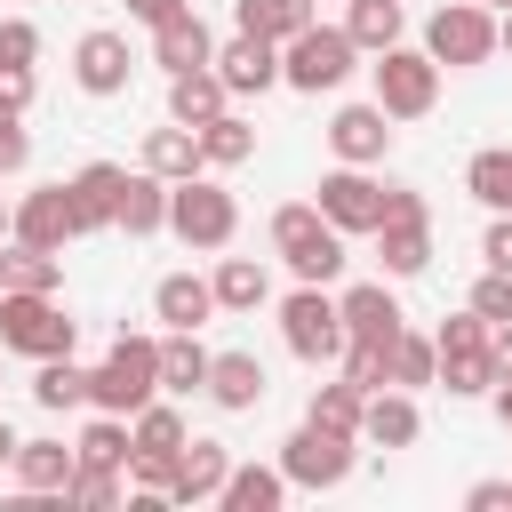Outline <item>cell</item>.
Listing matches in <instances>:
<instances>
[{"label":"cell","instance_id":"obj_36","mask_svg":"<svg viewBox=\"0 0 512 512\" xmlns=\"http://www.w3.org/2000/svg\"><path fill=\"white\" fill-rule=\"evenodd\" d=\"M432 368H440V352H432V336H392L384 344V384H400V392H416V384H432Z\"/></svg>","mask_w":512,"mask_h":512},{"label":"cell","instance_id":"obj_55","mask_svg":"<svg viewBox=\"0 0 512 512\" xmlns=\"http://www.w3.org/2000/svg\"><path fill=\"white\" fill-rule=\"evenodd\" d=\"M480 8H512V0H480Z\"/></svg>","mask_w":512,"mask_h":512},{"label":"cell","instance_id":"obj_15","mask_svg":"<svg viewBox=\"0 0 512 512\" xmlns=\"http://www.w3.org/2000/svg\"><path fill=\"white\" fill-rule=\"evenodd\" d=\"M120 184H128V168H112V160H88L64 192H72V232H112L120 224Z\"/></svg>","mask_w":512,"mask_h":512},{"label":"cell","instance_id":"obj_53","mask_svg":"<svg viewBox=\"0 0 512 512\" xmlns=\"http://www.w3.org/2000/svg\"><path fill=\"white\" fill-rule=\"evenodd\" d=\"M496 48H504V56H512V8H504V24H496Z\"/></svg>","mask_w":512,"mask_h":512},{"label":"cell","instance_id":"obj_50","mask_svg":"<svg viewBox=\"0 0 512 512\" xmlns=\"http://www.w3.org/2000/svg\"><path fill=\"white\" fill-rule=\"evenodd\" d=\"M176 8H192V0H128L136 24H160V16H176Z\"/></svg>","mask_w":512,"mask_h":512},{"label":"cell","instance_id":"obj_22","mask_svg":"<svg viewBox=\"0 0 512 512\" xmlns=\"http://www.w3.org/2000/svg\"><path fill=\"white\" fill-rule=\"evenodd\" d=\"M224 104H232V88L216 80V64H200V72H168V120L200 128V120H216Z\"/></svg>","mask_w":512,"mask_h":512},{"label":"cell","instance_id":"obj_8","mask_svg":"<svg viewBox=\"0 0 512 512\" xmlns=\"http://www.w3.org/2000/svg\"><path fill=\"white\" fill-rule=\"evenodd\" d=\"M0 352H24V360H56V352H72V320H64V304H56V296H32V288L0 296Z\"/></svg>","mask_w":512,"mask_h":512},{"label":"cell","instance_id":"obj_4","mask_svg":"<svg viewBox=\"0 0 512 512\" xmlns=\"http://www.w3.org/2000/svg\"><path fill=\"white\" fill-rule=\"evenodd\" d=\"M168 232L184 248H224L240 232V200L216 184V176H176L168 184Z\"/></svg>","mask_w":512,"mask_h":512},{"label":"cell","instance_id":"obj_19","mask_svg":"<svg viewBox=\"0 0 512 512\" xmlns=\"http://www.w3.org/2000/svg\"><path fill=\"white\" fill-rule=\"evenodd\" d=\"M208 56H216V40H208V24H200L192 8H176V16L152 24V64H160V72H200Z\"/></svg>","mask_w":512,"mask_h":512},{"label":"cell","instance_id":"obj_3","mask_svg":"<svg viewBox=\"0 0 512 512\" xmlns=\"http://www.w3.org/2000/svg\"><path fill=\"white\" fill-rule=\"evenodd\" d=\"M352 56H360V48H352V32L312 16L296 40H280V80H288V88H304V96H320V88H344V80H352Z\"/></svg>","mask_w":512,"mask_h":512},{"label":"cell","instance_id":"obj_26","mask_svg":"<svg viewBox=\"0 0 512 512\" xmlns=\"http://www.w3.org/2000/svg\"><path fill=\"white\" fill-rule=\"evenodd\" d=\"M144 168H152L160 184H176V176H200V128H184V120L152 128V136H144Z\"/></svg>","mask_w":512,"mask_h":512},{"label":"cell","instance_id":"obj_18","mask_svg":"<svg viewBox=\"0 0 512 512\" xmlns=\"http://www.w3.org/2000/svg\"><path fill=\"white\" fill-rule=\"evenodd\" d=\"M16 240H32V248H56V256H64V240H80V232H72V192H64V184L24 192V200H16Z\"/></svg>","mask_w":512,"mask_h":512},{"label":"cell","instance_id":"obj_40","mask_svg":"<svg viewBox=\"0 0 512 512\" xmlns=\"http://www.w3.org/2000/svg\"><path fill=\"white\" fill-rule=\"evenodd\" d=\"M72 456H80V464H112V472H120V464H128V416H104V408H96V424L80 432V448H72Z\"/></svg>","mask_w":512,"mask_h":512},{"label":"cell","instance_id":"obj_28","mask_svg":"<svg viewBox=\"0 0 512 512\" xmlns=\"http://www.w3.org/2000/svg\"><path fill=\"white\" fill-rule=\"evenodd\" d=\"M152 312H160L168 328H200V320L216 312V288H208V280H192V272H168V280L152 288Z\"/></svg>","mask_w":512,"mask_h":512},{"label":"cell","instance_id":"obj_32","mask_svg":"<svg viewBox=\"0 0 512 512\" xmlns=\"http://www.w3.org/2000/svg\"><path fill=\"white\" fill-rule=\"evenodd\" d=\"M208 384V352L192 328H168L160 336V392H200Z\"/></svg>","mask_w":512,"mask_h":512},{"label":"cell","instance_id":"obj_1","mask_svg":"<svg viewBox=\"0 0 512 512\" xmlns=\"http://www.w3.org/2000/svg\"><path fill=\"white\" fill-rule=\"evenodd\" d=\"M272 248H280V256H288V272H296V280H312V288H328V280L344 272V232H336L312 200L272 208Z\"/></svg>","mask_w":512,"mask_h":512},{"label":"cell","instance_id":"obj_51","mask_svg":"<svg viewBox=\"0 0 512 512\" xmlns=\"http://www.w3.org/2000/svg\"><path fill=\"white\" fill-rule=\"evenodd\" d=\"M496 416H504V432H512V376L496 384Z\"/></svg>","mask_w":512,"mask_h":512},{"label":"cell","instance_id":"obj_29","mask_svg":"<svg viewBox=\"0 0 512 512\" xmlns=\"http://www.w3.org/2000/svg\"><path fill=\"white\" fill-rule=\"evenodd\" d=\"M232 24L256 40H296L312 24V0H232Z\"/></svg>","mask_w":512,"mask_h":512},{"label":"cell","instance_id":"obj_17","mask_svg":"<svg viewBox=\"0 0 512 512\" xmlns=\"http://www.w3.org/2000/svg\"><path fill=\"white\" fill-rule=\"evenodd\" d=\"M72 72H80V88H88V96H120V88H128V72H136V56H128V40H120V32H80Z\"/></svg>","mask_w":512,"mask_h":512},{"label":"cell","instance_id":"obj_16","mask_svg":"<svg viewBox=\"0 0 512 512\" xmlns=\"http://www.w3.org/2000/svg\"><path fill=\"white\" fill-rule=\"evenodd\" d=\"M336 312H344V344H392V336H400V296H392L384 280L344 288Z\"/></svg>","mask_w":512,"mask_h":512},{"label":"cell","instance_id":"obj_42","mask_svg":"<svg viewBox=\"0 0 512 512\" xmlns=\"http://www.w3.org/2000/svg\"><path fill=\"white\" fill-rule=\"evenodd\" d=\"M432 352H488V320L464 304L456 320H440V336H432Z\"/></svg>","mask_w":512,"mask_h":512},{"label":"cell","instance_id":"obj_33","mask_svg":"<svg viewBox=\"0 0 512 512\" xmlns=\"http://www.w3.org/2000/svg\"><path fill=\"white\" fill-rule=\"evenodd\" d=\"M32 400H40L48 416H64V408H88V368H72V352L40 360V376H32Z\"/></svg>","mask_w":512,"mask_h":512},{"label":"cell","instance_id":"obj_30","mask_svg":"<svg viewBox=\"0 0 512 512\" xmlns=\"http://www.w3.org/2000/svg\"><path fill=\"white\" fill-rule=\"evenodd\" d=\"M248 152H256V128H248L232 104H224L216 120H200V168H240Z\"/></svg>","mask_w":512,"mask_h":512},{"label":"cell","instance_id":"obj_13","mask_svg":"<svg viewBox=\"0 0 512 512\" xmlns=\"http://www.w3.org/2000/svg\"><path fill=\"white\" fill-rule=\"evenodd\" d=\"M224 472H232V448L184 432V448H176V464H168V504H216Z\"/></svg>","mask_w":512,"mask_h":512},{"label":"cell","instance_id":"obj_24","mask_svg":"<svg viewBox=\"0 0 512 512\" xmlns=\"http://www.w3.org/2000/svg\"><path fill=\"white\" fill-rule=\"evenodd\" d=\"M56 248H32V240H0V296H16V288H32V296H56Z\"/></svg>","mask_w":512,"mask_h":512},{"label":"cell","instance_id":"obj_9","mask_svg":"<svg viewBox=\"0 0 512 512\" xmlns=\"http://www.w3.org/2000/svg\"><path fill=\"white\" fill-rule=\"evenodd\" d=\"M352 432H328V424H296L288 440H280V472H288V488H336V480H352Z\"/></svg>","mask_w":512,"mask_h":512},{"label":"cell","instance_id":"obj_52","mask_svg":"<svg viewBox=\"0 0 512 512\" xmlns=\"http://www.w3.org/2000/svg\"><path fill=\"white\" fill-rule=\"evenodd\" d=\"M0 464H16V432H8V416H0Z\"/></svg>","mask_w":512,"mask_h":512},{"label":"cell","instance_id":"obj_5","mask_svg":"<svg viewBox=\"0 0 512 512\" xmlns=\"http://www.w3.org/2000/svg\"><path fill=\"white\" fill-rule=\"evenodd\" d=\"M376 104H384V120H424L432 104H440V64L424 56V48H376Z\"/></svg>","mask_w":512,"mask_h":512},{"label":"cell","instance_id":"obj_7","mask_svg":"<svg viewBox=\"0 0 512 512\" xmlns=\"http://www.w3.org/2000/svg\"><path fill=\"white\" fill-rule=\"evenodd\" d=\"M280 344H288L304 368H328V360H344V312H336V296L304 280V288L280 304Z\"/></svg>","mask_w":512,"mask_h":512},{"label":"cell","instance_id":"obj_44","mask_svg":"<svg viewBox=\"0 0 512 512\" xmlns=\"http://www.w3.org/2000/svg\"><path fill=\"white\" fill-rule=\"evenodd\" d=\"M24 160H32V136H24V112H8V104H0V176H16Z\"/></svg>","mask_w":512,"mask_h":512},{"label":"cell","instance_id":"obj_27","mask_svg":"<svg viewBox=\"0 0 512 512\" xmlns=\"http://www.w3.org/2000/svg\"><path fill=\"white\" fill-rule=\"evenodd\" d=\"M160 224H168V184H160L152 168H136V176L120 184V232L144 240V232H160Z\"/></svg>","mask_w":512,"mask_h":512},{"label":"cell","instance_id":"obj_34","mask_svg":"<svg viewBox=\"0 0 512 512\" xmlns=\"http://www.w3.org/2000/svg\"><path fill=\"white\" fill-rule=\"evenodd\" d=\"M176 448H184V416L160 408V400H144L128 416V456H176Z\"/></svg>","mask_w":512,"mask_h":512},{"label":"cell","instance_id":"obj_43","mask_svg":"<svg viewBox=\"0 0 512 512\" xmlns=\"http://www.w3.org/2000/svg\"><path fill=\"white\" fill-rule=\"evenodd\" d=\"M472 312L496 328V320H512V272H480V288H472Z\"/></svg>","mask_w":512,"mask_h":512},{"label":"cell","instance_id":"obj_10","mask_svg":"<svg viewBox=\"0 0 512 512\" xmlns=\"http://www.w3.org/2000/svg\"><path fill=\"white\" fill-rule=\"evenodd\" d=\"M424 56L448 72V64H488L496 56V16L480 0H448L432 24H424Z\"/></svg>","mask_w":512,"mask_h":512},{"label":"cell","instance_id":"obj_46","mask_svg":"<svg viewBox=\"0 0 512 512\" xmlns=\"http://www.w3.org/2000/svg\"><path fill=\"white\" fill-rule=\"evenodd\" d=\"M480 256H488V272H512V208H496V224H488Z\"/></svg>","mask_w":512,"mask_h":512},{"label":"cell","instance_id":"obj_39","mask_svg":"<svg viewBox=\"0 0 512 512\" xmlns=\"http://www.w3.org/2000/svg\"><path fill=\"white\" fill-rule=\"evenodd\" d=\"M360 384L352 376H336V384H312V424H328V432H352L360 440Z\"/></svg>","mask_w":512,"mask_h":512},{"label":"cell","instance_id":"obj_49","mask_svg":"<svg viewBox=\"0 0 512 512\" xmlns=\"http://www.w3.org/2000/svg\"><path fill=\"white\" fill-rule=\"evenodd\" d=\"M488 360H496V384H504V376H512V320L488 328Z\"/></svg>","mask_w":512,"mask_h":512},{"label":"cell","instance_id":"obj_47","mask_svg":"<svg viewBox=\"0 0 512 512\" xmlns=\"http://www.w3.org/2000/svg\"><path fill=\"white\" fill-rule=\"evenodd\" d=\"M0 104H8V112L32 104V64H0Z\"/></svg>","mask_w":512,"mask_h":512},{"label":"cell","instance_id":"obj_11","mask_svg":"<svg viewBox=\"0 0 512 512\" xmlns=\"http://www.w3.org/2000/svg\"><path fill=\"white\" fill-rule=\"evenodd\" d=\"M312 208H320V216H328V224L352 240V232H376V224H384V184H376L368 168H328Z\"/></svg>","mask_w":512,"mask_h":512},{"label":"cell","instance_id":"obj_38","mask_svg":"<svg viewBox=\"0 0 512 512\" xmlns=\"http://www.w3.org/2000/svg\"><path fill=\"white\" fill-rule=\"evenodd\" d=\"M432 384H448L456 400H480V392H496V360L488 352H440Z\"/></svg>","mask_w":512,"mask_h":512},{"label":"cell","instance_id":"obj_2","mask_svg":"<svg viewBox=\"0 0 512 512\" xmlns=\"http://www.w3.org/2000/svg\"><path fill=\"white\" fill-rule=\"evenodd\" d=\"M152 392H160V336H120L104 368H88V408L104 416H136Z\"/></svg>","mask_w":512,"mask_h":512},{"label":"cell","instance_id":"obj_54","mask_svg":"<svg viewBox=\"0 0 512 512\" xmlns=\"http://www.w3.org/2000/svg\"><path fill=\"white\" fill-rule=\"evenodd\" d=\"M8 232H16V208H0V240H8Z\"/></svg>","mask_w":512,"mask_h":512},{"label":"cell","instance_id":"obj_45","mask_svg":"<svg viewBox=\"0 0 512 512\" xmlns=\"http://www.w3.org/2000/svg\"><path fill=\"white\" fill-rule=\"evenodd\" d=\"M32 56H40V32H32L24 16H8V24H0V64H32Z\"/></svg>","mask_w":512,"mask_h":512},{"label":"cell","instance_id":"obj_25","mask_svg":"<svg viewBox=\"0 0 512 512\" xmlns=\"http://www.w3.org/2000/svg\"><path fill=\"white\" fill-rule=\"evenodd\" d=\"M72 448L64 440H16V488H32V496H64V480H72Z\"/></svg>","mask_w":512,"mask_h":512},{"label":"cell","instance_id":"obj_31","mask_svg":"<svg viewBox=\"0 0 512 512\" xmlns=\"http://www.w3.org/2000/svg\"><path fill=\"white\" fill-rule=\"evenodd\" d=\"M208 288H216V312H256V304L272 296V280H264V264H256V256H224Z\"/></svg>","mask_w":512,"mask_h":512},{"label":"cell","instance_id":"obj_35","mask_svg":"<svg viewBox=\"0 0 512 512\" xmlns=\"http://www.w3.org/2000/svg\"><path fill=\"white\" fill-rule=\"evenodd\" d=\"M464 192H472L480 208H512V144L472 152V160H464Z\"/></svg>","mask_w":512,"mask_h":512},{"label":"cell","instance_id":"obj_20","mask_svg":"<svg viewBox=\"0 0 512 512\" xmlns=\"http://www.w3.org/2000/svg\"><path fill=\"white\" fill-rule=\"evenodd\" d=\"M424 432V416H416V400L400 392V384H376L368 400H360V440H376V448H408Z\"/></svg>","mask_w":512,"mask_h":512},{"label":"cell","instance_id":"obj_21","mask_svg":"<svg viewBox=\"0 0 512 512\" xmlns=\"http://www.w3.org/2000/svg\"><path fill=\"white\" fill-rule=\"evenodd\" d=\"M200 392L240 416V408L264 400V360H256V352H208V384H200Z\"/></svg>","mask_w":512,"mask_h":512},{"label":"cell","instance_id":"obj_48","mask_svg":"<svg viewBox=\"0 0 512 512\" xmlns=\"http://www.w3.org/2000/svg\"><path fill=\"white\" fill-rule=\"evenodd\" d=\"M464 504H472V512H504V504H512V480H480Z\"/></svg>","mask_w":512,"mask_h":512},{"label":"cell","instance_id":"obj_6","mask_svg":"<svg viewBox=\"0 0 512 512\" xmlns=\"http://www.w3.org/2000/svg\"><path fill=\"white\" fill-rule=\"evenodd\" d=\"M368 240H376V264L392 280H416L432 264V208H424V192H384V224Z\"/></svg>","mask_w":512,"mask_h":512},{"label":"cell","instance_id":"obj_41","mask_svg":"<svg viewBox=\"0 0 512 512\" xmlns=\"http://www.w3.org/2000/svg\"><path fill=\"white\" fill-rule=\"evenodd\" d=\"M64 504H88V512L120 504V472H112V464H72V480H64Z\"/></svg>","mask_w":512,"mask_h":512},{"label":"cell","instance_id":"obj_23","mask_svg":"<svg viewBox=\"0 0 512 512\" xmlns=\"http://www.w3.org/2000/svg\"><path fill=\"white\" fill-rule=\"evenodd\" d=\"M280 496H288V472L280 464H232L224 488H216L224 512H280Z\"/></svg>","mask_w":512,"mask_h":512},{"label":"cell","instance_id":"obj_12","mask_svg":"<svg viewBox=\"0 0 512 512\" xmlns=\"http://www.w3.org/2000/svg\"><path fill=\"white\" fill-rule=\"evenodd\" d=\"M208 64H216V80H224L232 96H264V88H280V40H256V32H232Z\"/></svg>","mask_w":512,"mask_h":512},{"label":"cell","instance_id":"obj_14","mask_svg":"<svg viewBox=\"0 0 512 512\" xmlns=\"http://www.w3.org/2000/svg\"><path fill=\"white\" fill-rule=\"evenodd\" d=\"M328 152H336L344 168H376V160L392 152V120H384V104H344V112L328 120Z\"/></svg>","mask_w":512,"mask_h":512},{"label":"cell","instance_id":"obj_37","mask_svg":"<svg viewBox=\"0 0 512 512\" xmlns=\"http://www.w3.org/2000/svg\"><path fill=\"white\" fill-rule=\"evenodd\" d=\"M400 24H408V16H400V0H352V8H344L352 48H368V56H376V48H392V40H400Z\"/></svg>","mask_w":512,"mask_h":512}]
</instances>
